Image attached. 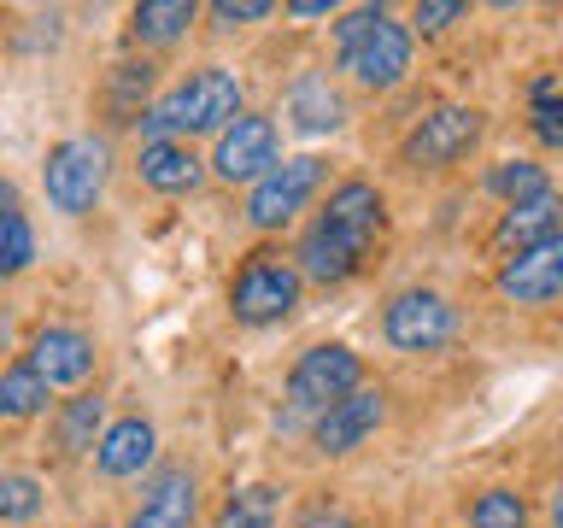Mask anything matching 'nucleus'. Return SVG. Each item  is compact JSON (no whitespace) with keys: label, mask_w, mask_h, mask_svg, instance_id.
I'll use <instances>...</instances> for the list:
<instances>
[{"label":"nucleus","mask_w":563,"mask_h":528,"mask_svg":"<svg viewBox=\"0 0 563 528\" xmlns=\"http://www.w3.org/2000/svg\"><path fill=\"white\" fill-rule=\"evenodd\" d=\"M387 229V194L369 183V176H346V183L329 188V200L317 206V218L299 229L294 241V264L299 276L317 282V288H341L364 271L369 246L382 241Z\"/></svg>","instance_id":"1"},{"label":"nucleus","mask_w":563,"mask_h":528,"mask_svg":"<svg viewBox=\"0 0 563 528\" xmlns=\"http://www.w3.org/2000/svg\"><path fill=\"white\" fill-rule=\"evenodd\" d=\"M246 112L241 100V77L223 65H200L188 70L176 88H165L147 112H141V135L147 141H200V135H223L229 123Z\"/></svg>","instance_id":"2"},{"label":"nucleus","mask_w":563,"mask_h":528,"mask_svg":"<svg viewBox=\"0 0 563 528\" xmlns=\"http://www.w3.org/2000/svg\"><path fill=\"white\" fill-rule=\"evenodd\" d=\"M411 53H417L411 24H399L387 7H352L334 18V65L369 95H387L411 77Z\"/></svg>","instance_id":"3"},{"label":"nucleus","mask_w":563,"mask_h":528,"mask_svg":"<svg viewBox=\"0 0 563 528\" xmlns=\"http://www.w3.org/2000/svg\"><path fill=\"white\" fill-rule=\"evenodd\" d=\"M306 299V276H299L294 253L282 246H253L235 276H229V317L241 329H271V323H288Z\"/></svg>","instance_id":"4"},{"label":"nucleus","mask_w":563,"mask_h":528,"mask_svg":"<svg viewBox=\"0 0 563 528\" xmlns=\"http://www.w3.org/2000/svg\"><path fill=\"white\" fill-rule=\"evenodd\" d=\"M106 176H112V147L100 135H65L59 147H47V165H42L47 206L59 218H88L106 194Z\"/></svg>","instance_id":"5"},{"label":"nucleus","mask_w":563,"mask_h":528,"mask_svg":"<svg viewBox=\"0 0 563 528\" xmlns=\"http://www.w3.org/2000/svg\"><path fill=\"white\" fill-rule=\"evenodd\" d=\"M482 130H487L482 106L440 100L411 123V135L399 141V158H405V170H452L482 147Z\"/></svg>","instance_id":"6"},{"label":"nucleus","mask_w":563,"mask_h":528,"mask_svg":"<svg viewBox=\"0 0 563 528\" xmlns=\"http://www.w3.org/2000/svg\"><path fill=\"white\" fill-rule=\"evenodd\" d=\"M364 387V359L346 341H317L294 359L288 370V411L294 417H323L329 405H341L346 394Z\"/></svg>","instance_id":"7"},{"label":"nucleus","mask_w":563,"mask_h":528,"mask_svg":"<svg viewBox=\"0 0 563 528\" xmlns=\"http://www.w3.org/2000/svg\"><path fill=\"white\" fill-rule=\"evenodd\" d=\"M329 183V165L317 153H294L282 158V165L264 176V183L246 188V223L258 229V235H276V229H288L299 211H306L317 194Z\"/></svg>","instance_id":"8"},{"label":"nucleus","mask_w":563,"mask_h":528,"mask_svg":"<svg viewBox=\"0 0 563 528\" xmlns=\"http://www.w3.org/2000/svg\"><path fill=\"white\" fill-rule=\"evenodd\" d=\"M457 334V306L440 288H399L394 299L382 306V341L394 352H440Z\"/></svg>","instance_id":"9"},{"label":"nucleus","mask_w":563,"mask_h":528,"mask_svg":"<svg viewBox=\"0 0 563 528\" xmlns=\"http://www.w3.org/2000/svg\"><path fill=\"white\" fill-rule=\"evenodd\" d=\"M276 165H282V135H276V118H264V112H241L218 135V147H211V176H218V183L253 188Z\"/></svg>","instance_id":"10"},{"label":"nucleus","mask_w":563,"mask_h":528,"mask_svg":"<svg viewBox=\"0 0 563 528\" xmlns=\"http://www.w3.org/2000/svg\"><path fill=\"white\" fill-rule=\"evenodd\" d=\"M493 288H499V299H510V306H522V311L558 306L563 299V229L552 241H540L534 253L505 258L499 276H493Z\"/></svg>","instance_id":"11"},{"label":"nucleus","mask_w":563,"mask_h":528,"mask_svg":"<svg viewBox=\"0 0 563 528\" xmlns=\"http://www.w3.org/2000/svg\"><path fill=\"white\" fill-rule=\"evenodd\" d=\"M382 422H387V394L382 387H358V394H346L341 405H329V411L311 422V447L323 458H346V452H358L364 440H376Z\"/></svg>","instance_id":"12"},{"label":"nucleus","mask_w":563,"mask_h":528,"mask_svg":"<svg viewBox=\"0 0 563 528\" xmlns=\"http://www.w3.org/2000/svg\"><path fill=\"white\" fill-rule=\"evenodd\" d=\"M24 359L47 376V387H77L82 394V382L95 376V334L77 329V323H42L30 334V352Z\"/></svg>","instance_id":"13"},{"label":"nucleus","mask_w":563,"mask_h":528,"mask_svg":"<svg viewBox=\"0 0 563 528\" xmlns=\"http://www.w3.org/2000/svg\"><path fill=\"white\" fill-rule=\"evenodd\" d=\"M194 517H200V475L188 464H165L147 475L130 528H194Z\"/></svg>","instance_id":"14"},{"label":"nucleus","mask_w":563,"mask_h":528,"mask_svg":"<svg viewBox=\"0 0 563 528\" xmlns=\"http://www.w3.org/2000/svg\"><path fill=\"white\" fill-rule=\"evenodd\" d=\"M153 458H158V429H153V417H112L106 422V435H100V447H95V470L106 475V482H135L141 470H153Z\"/></svg>","instance_id":"15"},{"label":"nucleus","mask_w":563,"mask_h":528,"mask_svg":"<svg viewBox=\"0 0 563 528\" xmlns=\"http://www.w3.org/2000/svg\"><path fill=\"white\" fill-rule=\"evenodd\" d=\"M135 176L147 183L153 194H165V200H176V194H194L211 176V158H200L188 147V141H141L135 153Z\"/></svg>","instance_id":"16"},{"label":"nucleus","mask_w":563,"mask_h":528,"mask_svg":"<svg viewBox=\"0 0 563 528\" xmlns=\"http://www.w3.org/2000/svg\"><path fill=\"white\" fill-rule=\"evenodd\" d=\"M563 229V194H540V200H522V206H505L499 223H493V246H499L505 258H522L534 253L540 241H552Z\"/></svg>","instance_id":"17"},{"label":"nucleus","mask_w":563,"mask_h":528,"mask_svg":"<svg viewBox=\"0 0 563 528\" xmlns=\"http://www.w3.org/2000/svg\"><path fill=\"white\" fill-rule=\"evenodd\" d=\"M288 123L299 135H334L346 123V100L341 88H334L323 70H311V77H299L288 88Z\"/></svg>","instance_id":"18"},{"label":"nucleus","mask_w":563,"mask_h":528,"mask_svg":"<svg viewBox=\"0 0 563 528\" xmlns=\"http://www.w3.org/2000/svg\"><path fill=\"white\" fill-rule=\"evenodd\" d=\"M100 435H106V399L100 394H70L59 399V411H53V447H59V458H95L100 447Z\"/></svg>","instance_id":"19"},{"label":"nucleus","mask_w":563,"mask_h":528,"mask_svg":"<svg viewBox=\"0 0 563 528\" xmlns=\"http://www.w3.org/2000/svg\"><path fill=\"white\" fill-rule=\"evenodd\" d=\"M47 399H53V387H47V376L30 359H12L7 370H0V422H7V429H12V422L42 417Z\"/></svg>","instance_id":"20"},{"label":"nucleus","mask_w":563,"mask_h":528,"mask_svg":"<svg viewBox=\"0 0 563 528\" xmlns=\"http://www.w3.org/2000/svg\"><path fill=\"white\" fill-rule=\"evenodd\" d=\"M194 18H200L194 0H141V7L130 12V35L141 47H170V42L188 35Z\"/></svg>","instance_id":"21"},{"label":"nucleus","mask_w":563,"mask_h":528,"mask_svg":"<svg viewBox=\"0 0 563 528\" xmlns=\"http://www.w3.org/2000/svg\"><path fill=\"white\" fill-rule=\"evenodd\" d=\"M282 522V487L276 482H246L218 505L211 528H276Z\"/></svg>","instance_id":"22"},{"label":"nucleus","mask_w":563,"mask_h":528,"mask_svg":"<svg viewBox=\"0 0 563 528\" xmlns=\"http://www.w3.org/2000/svg\"><path fill=\"white\" fill-rule=\"evenodd\" d=\"M528 130H534L540 147L563 153V65L540 70V77L528 82Z\"/></svg>","instance_id":"23"},{"label":"nucleus","mask_w":563,"mask_h":528,"mask_svg":"<svg viewBox=\"0 0 563 528\" xmlns=\"http://www.w3.org/2000/svg\"><path fill=\"white\" fill-rule=\"evenodd\" d=\"M487 194H499L505 206H522V200L552 194V176H545V165H534V158H505V165L487 170Z\"/></svg>","instance_id":"24"},{"label":"nucleus","mask_w":563,"mask_h":528,"mask_svg":"<svg viewBox=\"0 0 563 528\" xmlns=\"http://www.w3.org/2000/svg\"><path fill=\"white\" fill-rule=\"evenodd\" d=\"M464 528H528V499L517 487H482L464 505Z\"/></svg>","instance_id":"25"},{"label":"nucleus","mask_w":563,"mask_h":528,"mask_svg":"<svg viewBox=\"0 0 563 528\" xmlns=\"http://www.w3.org/2000/svg\"><path fill=\"white\" fill-rule=\"evenodd\" d=\"M47 505L42 475L30 470H0V522H35Z\"/></svg>","instance_id":"26"},{"label":"nucleus","mask_w":563,"mask_h":528,"mask_svg":"<svg viewBox=\"0 0 563 528\" xmlns=\"http://www.w3.org/2000/svg\"><path fill=\"white\" fill-rule=\"evenodd\" d=\"M153 95V65L147 59H123V65H112V88H106V100H112V112L118 118H135L141 123V112H147V106H141V100H147Z\"/></svg>","instance_id":"27"},{"label":"nucleus","mask_w":563,"mask_h":528,"mask_svg":"<svg viewBox=\"0 0 563 528\" xmlns=\"http://www.w3.org/2000/svg\"><path fill=\"white\" fill-rule=\"evenodd\" d=\"M30 264H35V223H30V211H24V218L0 223V282L24 276Z\"/></svg>","instance_id":"28"},{"label":"nucleus","mask_w":563,"mask_h":528,"mask_svg":"<svg viewBox=\"0 0 563 528\" xmlns=\"http://www.w3.org/2000/svg\"><path fill=\"white\" fill-rule=\"evenodd\" d=\"M457 18H470L464 0H422L411 12V35H440V30H452Z\"/></svg>","instance_id":"29"},{"label":"nucleus","mask_w":563,"mask_h":528,"mask_svg":"<svg viewBox=\"0 0 563 528\" xmlns=\"http://www.w3.org/2000/svg\"><path fill=\"white\" fill-rule=\"evenodd\" d=\"M206 12L218 18L223 30H235V24H258V18H271V12H276V0H211Z\"/></svg>","instance_id":"30"},{"label":"nucleus","mask_w":563,"mask_h":528,"mask_svg":"<svg viewBox=\"0 0 563 528\" xmlns=\"http://www.w3.org/2000/svg\"><path fill=\"white\" fill-rule=\"evenodd\" d=\"M294 528H358V522H352L346 510H334V505H311V510H306V517H299Z\"/></svg>","instance_id":"31"},{"label":"nucleus","mask_w":563,"mask_h":528,"mask_svg":"<svg viewBox=\"0 0 563 528\" xmlns=\"http://www.w3.org/2000/svg\"><path fill=\"white\" fill-rule=\"evenodd\" d=\"M12 218H24V194H18V183L0 176V223H12Z\"/></svg>","instance_id":"32"},{"label":"nucleus","mask_w":563,"mask_h":528,"mask_svg":"<svg viewBox=\"0 0 563 528\" xmlns=\"http://www.w3.org/2000/svg\"><path fill=\"white\" fill-rule=\"evenodd\" d=\"M282 12H288V18H334V7H329V0H288Z\"/></svg>","instance_id":"33"},{"label":"nucleus","mask_w":563,"mask_h":528,"mask_svg":"<svg viewBox=\"0 0 563 528\" xmlns=\"http://www.w3.org/2000/svg\"><path fill=\"white\" fill-rule=\"evenodd\" d=\"M545 522H552V528H563V482L552 487V499H545Z\"/></svg>","instance_id":"34"},{"label":"nucleus","mask_w":563,"mask_h":528,"mask_svg":"<svg viewBox=\"0 0 563 528\" xmlns=\"http://www.w3.org/2000/svg\"><path fill=\"white\" fill-rule=\"evenodd\" d=\"M88 528H106V522H88Z\"/></svg>","instance_id":"35"}]
</instances>
